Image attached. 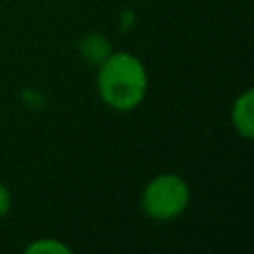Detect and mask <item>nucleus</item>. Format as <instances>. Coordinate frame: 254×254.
<instances>
[{"label":"nucleus","mask_w":254,"mask_h":254,"mask_svg":"<svg viewBox=\"0 0 254 254\" xmlns=\"http://www.w3.org/2000/svg\"><path fill=\"white\" fill-rule=\"evenodd\" d=\"M98 92L114 110H134L147 92V74L143 63L127 52L110 54L98 71Z\"/></svg>","instance_id":"1"},{"label":"nucleus","mask_w":254,"mask_h":254,"mask_svg":"<svg viewBox=\"0 0 254 254\" xmlns=\"http://www.w3.org/2000/svg\"><path fill=\"white\" fill-rule=\"evenodd\" d=\"M190 188L181 176L161 174L152 179L143 190L140 205L143 212L154 221H172L188 207Z\"/></svg>","instance_id":"2"},{"label":"nucleus","mask_w":254,"mask_h":254,"mask_svg":"<svg viewBox=\"0 0 254 254\" xmlns=\"http://www.w3.org/2000/svg\"><path fill=\"white\" fill-rule=\"evenodd\" d=\"M232 125L243 138L254 136V92L248 89L241 98H237L232 107Z\"/></svg>","instance_id":"3"},{"label":"nucleus","mask_w":254,"mask_h":254,"mask_svg":"<svg viewBox=\"0 0 254 254\" xmlns=\"http://www.w3.org/2000/svg\"><path fill=\"white\" fill-rule=\"evenodd\" d=\"M27 252L29 254H36V252H40V254H45V252H49V254H69V248H65L58 241H52V239H45V241L31 243V246L27 248Z\"/></svg>","instance_id":"4"},{"label":"nucleus","mask_w":254,"mask_h":254,"mask_svg":"<svg viewBox=\"0 0 254 254\" xmlns=\"http://www.w3.org/2000/svg\"><path fill=\"white\" fill-rule=\"evenodd\" d=\"M9 205H11V196H9V190L4 188V183H0V219L9 212Z\"/></svg>","instance_id":"5"}]
</instances>
